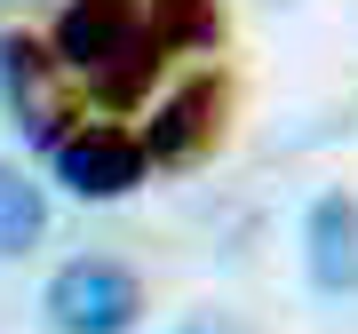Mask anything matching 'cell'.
Instances as JSON below:
<instances>
[{
    "mask_svg": "<svg viewBox=\"0 0 358 334\" xmlns=\"http://www.w3.org/2000/svg\"><path fill=\"white\" fill-rule=\"evenodd\" d=\"M56 56H64V72L88 96L136 103L152 88L159 56H167L159 8L152 0H64V16H56Z\"/></svg>",
    "mask_w": 358,
    "mask_h": 334,
    "instance_id": "1",
    "label": "cell"
},
{
    "mask_svg": "<svg viewBox=\"0 0 358 334\" xmlns=\"http://www.w3.org/2000/svg\"><path fill=\"white\" fill-rule=\"evenodd\" d=\"M40 310H48L56 334H128L143 319V286L128 263L112 255H80L48 279V295H40Z\"/></svg>",
    "mask_w": 358,
    "mask_h": 334,
    "instance_id": "2",
    "label": "cell"
},
{
    "mask_svg": "<svg viewBox=\"0 0 358 334\" xmlns=\"http://www.w3.org/2000/svg\"><path fill=\"white\" fill-rule=\"evenodd\" d=\"M48 152H56V183L72 199H128L152 167L143 136H120V128H64Z\"/></svg>",
    "mask_w": 358,
    "mask_h": 334,
    "instance_id": "3",
    "label": "cell"
},
{
    "mask_svg": "<svg viewBox=\"0 0 358 334\" xmlns=\"http://www.w3.org/2000/svg\"><path fill=\"white\" fill-rule=\"evenodd\" d=\"M303 270L319 295H358V199L319 191L303 215Z\"/></svg>",
    "mask_w": 358,
    "mask_h": 334,
    "instance_id": "4",
    "label": "cell"
},
{
    "mask_svg": "<svg viewBox=\"0 0 358 334\" xmlns=\"http://www.w3.org/2000/svg\"><path fill=\"white\" fill-rule=\"evenodd\" d=\"M56 64H64V56H48L40 48V40H0V80H8V103H16V119H24L32 136H64V96H56Z\"/></svg>",
    "mask_w": 358,
    "mask_h": 334,
    "instance_id": "5",
    "label": "cell"
},
{
    "mask_svg": "<svg viewBox=\"0 0 358 334\" xmlns=\"http://www.w3.org/2000/svg\"><path fill=\"white\" fill-rule=\"evenodd\" d=\"M215 119H223V88H215V80H192V88H176V96L159 103L152 136H143L152 167H183L192 152H207V143H215Z\"/></svg>",
    "mask_w": 358,
    "mask_h": 334,
    "instance_id": "6",
    "label": "cell"
},
{
    "mask_svg": "<svg viewBox=\"0 0 358 334\" xmlns=\"http://www.w3.org/2000/svg\"><path fill=\"white\" fill-rule=\"evenodd\" d=\"M40 239H48V199H40V183L24 167H0V263L32 255Z\"/></svg>",
    "mask_w": 358,
    "mask_h": 334,
    "instance_id": "7",
    "label": "cell"
},
{
    "mask_svg": "<svg viewBox=\"0 0 358 334\" xmlns=\"http://www.w3.org/2000/svg\"><path fill=\"white\" fill-rule=\"evenodd\" d=\"M152 8H159L167 48H215V32H223V8H215V0H152Z\"/></svg>",
    "mask_w": 358,
    "mask_h": 334,
    "instance_id": "8",
    "label": "cell"
},
{
    "mask_svg": "<svg viewBox=\"0 0 358 334\" xmlns=\"http://www.w3.org/2000/svg\"><path fill=\"white\" fill-rule=\"evenodd\" d=\"M176 334H255V326H247V319H231V310H192Z\"/></svg>",
    "mask_w": 358,
    "mask_h": 334,
    "instance_id": "9",
    "label": "cell"
}]
</instances>
